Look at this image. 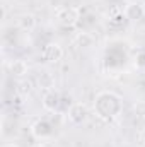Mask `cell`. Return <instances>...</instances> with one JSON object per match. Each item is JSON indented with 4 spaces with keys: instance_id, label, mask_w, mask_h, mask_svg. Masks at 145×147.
<instances>
[{
    "instance_id": "9",
    "label": "cell",
    "mask_w": 145,
    "mask_h": 147,
    "mask_svg": "<svg viewBox=\"0 0 145 147\" xmlns=\"http://www.w3.org/2000/svg\"><path fill=\"white\" fill-rule=\"evenodd\" d=\"M38 86H39L44 92L55 89V77H53V74L48 72V70L41 72L39 74V77H38Z\"/></svg>"
},
{
    "instance_id": "12",
    "label": "cell",
    "mask_w": 145,
    "mask_h": 147,
    "mask_svg": "<svg viewBox=\"0 0 145 147\" xmlns=\"http://www.w3.org/2000/svg\"><path fill=\"white\" fill-rule=\"evenodd\" d=\"M19 91H21L22 94H29V92L33 91V82H31V80H22V82L19 84Z\"/></svg>"
},
{
    "instance_id": "13",
    "label": "cell",
    "mask_w": 145,
    "mask_h": 147,
    "mask_svg": "<svg viewBox=\"0 0 145 147\" xmlns=\"http://www.w3.org/2000/svg\"><path fill=\"white\" fill-rule=\"evenodd\" d=\"M135 113L140 116V118H145V101H138L135 105Z\"/></svg>"
},
{
    "instance_id": "8",
    "label": "cell",
    "mask_w": 145,
    "mask_h": 147,
    "mask_svg": "<svg viewBox=\"0 0 145 147\" xmlns=\"http://www.w3.org/2000/svg\"><path fill=\"white\" fill-rule=\"evenodd\" d=\"M10 74H12L14 77H17V79L26 77V75L29 74V65H28V62H26V60H21V58L14 60V62L10 63Z\"/></svg>"
},
{
    "instance_id": "10",
    "label": "cell",
    "mask_w": 145,
    "mask_h": 147,
    "mask_svg": "<svg viewBox=\"0 0 145 147\" xmlns=\"http://www.w3.org/2000/svg\"><path fill=\"white\" fill-rule=\"evenodd\" d=\"M94 43H96V38L87 31H80L75 36V45L79 48H91V46H94Z\"/></svg>"
},
{
    "instance_id": "3",
    "label": "cell",
    "mask_w": 145,
    "mask_h": 147,
    "mask_svg": "<svg viewBox=\"0 0 145 147\" xmlns=\"http://www.w3.org/2000/svg\"><path fill=\"white\" fill-rule=\"evenodd\" d=\"M31 134H33V137L36 139V140H48V139H51L53 137V125L46 120V118H39L36 120L34 123H33V127H31Z\"/></svg>"
},
{
    "instance_id": "15",
    "label": "cell",
    "mask_w": 145,
    "mask_h": 147,
    "mask_svg": "<svg viewBox=\"0 0 145 147\" xmlns=\"http://www.w3.org/2000/svg\"><path fill=\"white\" fill-rule=\"evenodd\" d=\"M31 147H48L44 142H38V144H34V146H31Z\"/></svg>"
},
{
    "instance_id": "16",
    "label": "cell",
    "mask_w": 145,
    "mask_h": 147,
    "mask_svg": "<svg viewBox=\"0 0 145 147\" xmlns=\"http://www.w3.org/2000/svg\"><path fill=\"white\" fill-rule=\"evenodd\" d=\"M2 147H19V146H15V144H12V142H9V144H3Z\"/></svg>"
},
{
    "instance_id": "17",
    "label": "cell",
    "mask_w": 145,
    "mask_h": 147,
    "mask_svg": "<svg viewBox=\"0 0 145 147\" xmlns=\"http://www.w3.org/2000/svg\"><path fill=\"white\" fill-rule=\"evenodd\" d=\"M142 147H145V142H144V146H142Z\"/></svg>"
},
{
    "instance_id": "6",
    "label": "cell",
    "mask_w": 145,
    "mask_h": 147,
    "mask_svg": "<svg viewBox=\"0 0 145 147\" xmlns=\"http://www.w3.org/2000/svg\"><path fill=\"white\" fill-rule=\"evenodd\" d=\"M144 16H145V5L140 0H133V2H130V3L125 7V17H126L128 21L137 22V21L144 19Z\"/></svg>"
},
{
    "instance_id": "14",
    "label": "cell",
    "mask_w": 145,
    "mask_h": 147,
    "mask_svg": "<svg viewBox=\"0 0 145 147\" xmlns=\"http://www.w3.org/2000/svg\"><path fill=\"white\" fill-rule=\"evenodd\" d=\"M135 63H137L138 69H145V53H140V55L137 57V62H135Z\"/></svg>"
},
{
    "instance_id": "4",
    "label": "cell",
    "mask_w": 145,
    "mask_h": 147,
    "mask_svg": "<svg viewBox=\"0 0 145 147\" xmlns=\"http://www.w3.org/2000/svg\"><path fill=\"white\" fill-rule=\"evenodd\" d=\"M89 118V110L84 103H73L68 108V120L73 125H82Z\"/></svg>"
},
{
    "instance_id": "2",
    "label": "cell",
    "mask_w": 145,
    "mask_h": 147,
    "mask_svg": "<svg viewBox=\"0 0 145 147\" xmlns=\"http://www.w3.org/2000/svg\"><path fill=\"white\" fill-rule=\"evenodd\" d=\"M55 19L60 26H65V28L73 26L79 21V10L70 5H60L55 9Z\"/></svg>"
},
{
    "instance_id": "1",
    "label": "cell",
    "mask_w": 145,
    "mask_h": 147,
    "mask_svg": "<svg viewBox=\"0 0 145 147\" xmlns=\"http://www.w3.org/2000/svg\"><path fill=\"white\" fill-rule=\"evenodd\" d=\"M94 110L99 118L109 121V120H114L116 116H119V113L123 111V101L113 91H101L96 94Z\"/></svg>"
},
{
    "instance_id": "7",
    "label": "cell",
    "mask_w": 145,
    "mask_h": 147,
    "mask_svg": "<svg viewBox=\"0 0 145 147\" xmlns=\"http://www.w3.org/2000/svg\"><path fill=\"white\" fill-rule=\"evenodd\" d=\"M41 105H43V108H44L46 111H56L58 106H60V94H58L55 89L46 91V92L43 94Z\"/></svg>"
},
{
    "instance_id": "11",
    "label": "cell",
    "mask_w": 145,
    "mask_h": 147,
    "mask_svg": "<svg viewBox=\"0 0 145 147\" xmlns=\"http://www.w3.org/2000/svg\"><path fill=\"white\" fill-rule=\"evenodd\" d=\"M17 26L24 31H31L36 28V16L34 14H21L17 19Z\"/></svg>"
},
{
    "instance_id": "5",
    "label": "cell",
    "mask_w": 145,
    "mask_h": 147,
    "mask_svg": "<svg viewBox=\"0 0 145 147\" xmlns=\"http://www.w3.org/2000/svg\"><path fill=\"white\" fill-rule=\"evenodd\" d=\"M43 58L48 63H58L63 58V48L60 46V43H48L43 48Z\"/></svg>"
}]
</instances>
